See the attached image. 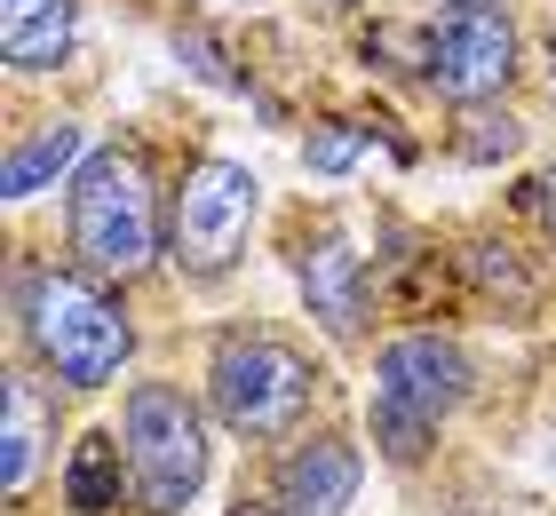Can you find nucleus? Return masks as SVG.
<instances>
[{
    "label": "nucleus",
    "instance_id": "nucleus-1",
    "mask_svg": "<svg viewBox=\"0 0 556 516\" xmlns=\"http://www.w3.org/2000/svg\"><path fill=\"white\" fill-rule=\"evenodd\" d=\"M143 333L128 294L80 270L72 254H16L9 263V357H24L48 390L104 398L128 381Z\"/></svg>",
    "mask_w": 556,
    "mask_h": 516
},
{
    "label": "nucleus",
    "instance_id": "nucleus-2",
    "mask_svg": "<svg viewBox=\"0 0 556 516\" xmlns=\"http://www.w3.org/2000/svg\"><path fill=\"white\" fill-rule=\"evenodd\" d=\"M199 398L223 421V437L247 453H270L294 429L350 405L334 357L287 318H223L207 333V357H199Z\"/></svg>",
    "mask_w": 556,
    "mask_h": 516
},
{
    "label": "nucleus",
    "instance_id": "nucleus-3",
    "mask_svg": "<svg viewBox=\"0 0 556 516\" xmlns=\"http://www.w3.org/2000/svg\"><path fill=\"white\" fill-rule=\"evenodd\" d=\"M64 254L119 294L167 263V191L136 143H96L64 184Z\"/></svg>",
    "mask_w": 556,
    "mask_h": 516
},
{
    "label": "nucleus",
    "instance_id": "nucleus-4",
    "mask_svg": "<svg viewBox=\"0 0 556 516\" xmlns=\"http://www.w3.org/2000/svg\"><path fill=\"white\" fill-rule=\"evenodd\" d=\"M119 453H128V501L136 516H184L215 484L223 421L207 413L199 381L175 374H128L119 381Z\"/></svg>",
    "mask_w": 556,
    "mask_h": 516
},
{
    "label": "nucleus",
    "instance_id": "nucleus-5",
    "mask_svg": "<svg viewBox=\"0 0 556 516\" xmlns=\"http://www.w3.org/2000/svg\"><path fill=\"white\" fill-rule=\"evenodd\" d=\"M263 223V175L247 160H223V151H199L184 167V184L167 191V270L184 278L191 294H215L247 270V247H255Z\"/></svg>",
    "mask_w": 556,
    "mask_h": 516
},
{
    "label": "nucleus",
    "instance_id": "nucleus-6",
    "mask_svg": "<svg viewBox=\"0 0 556 516\" xmlns=\"http://www.w3.org/2000/svg\"><path fill=\"white\" fill-rule=\"evenodd\" d=\"M517 16L501 0H453V9L421 33V88L453 103V112H477V103H501L517 80Z\"/></svg>",
    "mask_w": 556,
    "mask_h": 516
},
{
    "label": "nucleus",
    "instance_id": "nucleus-7",
    "mask_svg": "<svg viewBox=\"0 0 556 516\" xmlns=\"http://www.w3.org/2000/svg\"><path fill=\"white\" fill-rule=\"evenodd\" d=\"M255 477L287 516H350L366 493V413H326V421L294 429L287 445L255 453Z\"/></svg>",
    "mask_w": 556,
    "mask_h": 516
},
{
    "label": "nucleus",
    "instance_id": "nucleus-8",
    "mask_svg": "<svg viewBox=\"0 0 556 516\" xmlns=\"http://www.w3.org/2000/svg\"><path fill=\"white\" fill-rule=\"evenodd\" d=\"M287 270L302 287V310H311L318 342L342 350V357H374V278H366L358 239L334 215H318L311 230L287 239Z\"/></svg>",
    "mask_w": 556,
    "mask_h": 516
},
{
    "label": "nucleus",
    "instance_id": "nucleus-9",
    "mask_svg": "<svg viewBox=\"0 0 556 516\" xmlns=\"http://www.w3.org/2000/svg\"><path fill=\"white\" fill-rule=\"evenodd\" d=\"M366 374H374V398H390V405H406L421 413V421H462V413L485 398V374H477V357L462 333H445V326H397L374 342L366 357Z\"/></svg>",
    "mask_w": 556,
    "mask_h": 516
},
{
    "label": "nucleus",
    "instance_id": "nucleus-10",
    "mask_svg": "<svg viewBox=\"0 0 556 516\" xmlns=\"http://www.w3.org/2000/svg\"><path fill=\"white\" fill-rule=\"evenodd\" d=\"M64 405H72L64 390H48L24 357H9V381H0V501H9V516H33L48 469L64 477V453H72Z\"/></svg>",
    "mask_w": 556,
    "mask_h": 516
},
{
    "label": "nucleus",
    "instance_id": "nucleus-11",
    "mask_svg": "<svg viewBox=\"0 0 556 516\" xmlns=\"http://www.w3.org/2000/svg\"><path fill=\"white\" fill-rule=\"evenodd\" d=\"M80 48V0H0V64L16 80L64 72Z\"/></svg>",
    "mask_w": 556,
    "mask_h": 516
},
{
    "label": "nucleus",
    "instance_id": "nucleus-12",
    "mask_svg": "<svg viewBox=\"0 0 556 516\" xmlns=\"http://www.w3.org/2000/svg\"><path fill=\"white\" fill-rule=\"evenodd\" d=\"M80 160H88V127H80V119H40V127H24V136L9 143V160H0V199H9V206H33L40 191L72 184Z\"/></svg>",
    "mask_w": 556,
    "mask_h": 516
},
{
    "label": "nucleus",
    "instance_id": "nucleus-13",
    "mask_svg": "<svg viewBox=\"0 0 556 516\" xmlns=\"http://www.w3.org/2000/svg\"><path fill=\"white\" fill-rule=\"evenodd\" d=\"M56 501L72 516H136L128 501V453H119V429H80L64 453V477H56Z\"/></svg>",
    "mask_w": 556,
    "mask_h": 516
},
{
    "label": "nucleus",
    "instance_id": "nucleus-14",
    "mask_svg": "<svg viewBox=\"0 0 556 516\" xmlns=\"http://www.w3.org/2000/svg\"><path fill=\"white\" fill-rule=\"evenodd\" d=\"M438 437H445L438 421H421V413L390 405V398H366V445L382 453V461H390L397 477H406V469H421V461L438 453Z\"/></svg>",
    "mask_w": 556,
    "mask_h": 516
},
{
    "label": "nucleus",
    "instance_id": "nucleus-15",
    "mask_svg": "<svg viewBox=\"0 0 556 516\" xmlns=\"http://www.w3.org/2000/svg\"><path fill=\"white\" fill-rule=\"evenodd\" d=\"M453 151H462L469 167L517 160V151H525V119H509V112H493V103H477V112H462V136H453Z\"/></svg>",
    "mask_w": 556,
    "mask_h": 516
},
{
    "label": "nucleus",
    "instance_id": "nucleus-16",
    "mask_svg": "<svg viewBox=\"0 0 556 516\" xmlns=\"http://www.w3.org/2000/svg\"><path fill=\"white\" fill-rule=\"evenodd\" d=\"M358 151H366V127L358 119H326V127H311L302 160H311V175H350V167H358Z\"/></svg>",
    "mask_w": 556,
    "mask_h": 516
},
{
    "label": "nucleus",
    "instance_id": "nucleus-17",
    "mask_svg": "<svg viewBox=\"0 0 556 516\" xmlns=\"http://www.w3.org/2000/svg\"><path fill=\"white\" fill-rule=\"evenodd\" d=\"M223 516H287L270 501V484L255 477V469H239V484H231V501H223Z\"/></svg>",
    "mask_w": 556,
    "mask_h": 516
},
{
    "label": "nucleus",
    "instance_id": "nucleus-18",
    "mask_svg": "<svg viewBox=\"0 0 556 516\" xmlns=\"http://www.w3.org/2000/svg\"><path fill=\"white\" fill-rule=\"evenodd\" d=\"M525 191H533V215H541V230L556 239V167H541V175H533Z\"/></svg>",
    "mask_w": 556,
    "mask_h": 516
},
{
    "label": "nucleus",
    "instance_id": "nucleus-19",
    "mask_svg": "<svg viewBox=\"0 0 556 516\" xmlns=\"http://www.w3.org/2000/svg\"><path fill=\"white\" fill-rule=\"evenodd\" d=\"M541 80H548V103H556V40H548V64H541Z\"/></svg>",
    "mask_w": 556,
    "mask_h": 516
},
{
    "label": "nucleus",
    "instance_id": "nucleus-20",
    "mask_svg": "<svg viewBox=\"0 0 556 516\" xmlns=\"http://www.w3.org/2000/svg\"><path fill=\"white\" fill-rule=\"evenodd\" d=\"M239 9H263V0H239Z\"/></svg>",
    "mask_w": 556,
    "mask_h": 516
},
{
    "label": "nucleus",
    "instance_id": "nucleus-21",
    "mask_svg": "<svg viewBox=\"0 0 556 516\" xmlns=\"http://www.w3.org/2000/svg\"><path fill=\"white\" fill-rule=\"evenodd\" d=\"M445 9H453V0H445Z\"/></svg>",
    "mask_w": 556,
    "mask_h": 516
}]
</instances>
